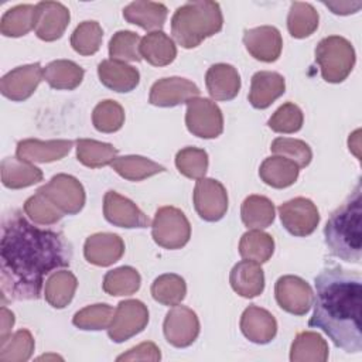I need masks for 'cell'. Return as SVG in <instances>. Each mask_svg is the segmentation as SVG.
I'll use <instances>...</instances> for the list:
<instances>
[{"mask_svg": "<svg viewBox=\"0 0 362 362\" xmlns=\"http://www.w3.org/2000/svg\"><path fill=\"white\" fill-rule=\"evenodd\" d=\"M71 259V245L61 232L38 228L20 211H11L1 222L3 301L40 298L44 277L69 266Z\"/></svg>", "mask_w": 362, "mask_h": 362, "instance_id": "1", "label": "cell"}, {"mask_svg": "<svg viewBox=\"0 0 362 362\" xmlns=\"http://www.w3.org/2000/svg\"><path fill=\"white\" fill-rule=\"evenodd\" d=\"M313 304L310 327L324 331L345 352L362 351V279L359 273L339 266L324 269L315 277Z\"/></svg>", "mask_w": 362, "mask_h": 362, "instance_id": "2", "label": "cell"}, {"mask_svg": "<svg viewBox=\"0 0 362 362\" xmlns=\"http://www.w3.org/2000/svg\"><path fill=\"white\" fill-rule=\"evenodd\" d=\"M362 187L355 189L328 218L324 239L329 252L345 262L361 263L362 259Z\"/></svg>", "mask_w": 362, "mask_h": 362, "instance_id": "3", "label": "cell"}, {"mask_svg": "<svg viewBox=\"0 0 362 362\" xmlns=\"http://www.w3.org/2000/svg\"><path fill=\"white\" fill-rule=\"evenodd\" d=\"M223 17L216 1L197 0L178 7L171 18V34L182 48H195L222 30Z\"/></svg>", "mask_w": 362, "mask_h": 362, "instance_id": "4", "label": "cell"}, {"mask_svg": "<svg viewBox=\"0 0 362 362\" xmlns=\"http://www.w3.org/2000/svg\"><path fill=\"white\" fill-rule=\"evenodd\" d=\"M352 44L339 35L322 38L315 48V62L320 65L324 81L339 83L348 78L355 65Z\"/></svg>", "mask_w": 362, "mask_h": 362, "instance_id": "5", "label": "cell"}, {"mask_svg": "<svg viewBox=\"0 0 362 362\" xmlns=\"http://www.w3.org/2000/svg\"><path fill=\"white\" fill-rule=\"evenodd\" d=\"M154 242L164 249H181L191 238V225L184 212L175 206H161L151 223Z\"/></svg>", "mask_w": 362, "mask_h": 362, "instance_id": "6", "label": "cell"}, {"mask_svg": "<svg viewBox=\"0 0 362 362\" xmlns=\"http://www.w3.org/2000/svg\"><path fill=\"white\" fill-rule=\"evenodd\" d=\"M185 124L197 137L215 139L223 132L222 110L208 98H192L187 102Z\"/></svg>", "mask_w": 362, "mask_h": 362, "instance_id": "7", "label": "cell"}, {"mask_svg": "<svg viewBox=\"0 0 362 362\" xmlns=\"http://www.w3.org/2000/svg\"><path fill=\"white\" fill-rule=\"evenodd\" d=\"M148 322V310L140 300H124L115 308V315L107 328L113 342H124L141 332Z\"/></svg>", "mask_w": 362, "mask_h": 362, "instance_id": "8", "label": "cell"}, {"mask_svg": "<svg viewBox=\"0 0 362 362\" xmlns=\"http://www.w3.org/2000/svg\"><path fill=\"white\" fill-rule=\"evenodd\" d=\"M38 189L48 197L64 215H75L85 205V189L72 175L57 174Z\"/></svg>", "mask_w": 362, "mask_h": 362, "instance_id": "9", "label": "cell"}, {"mask_svg": "<svg viewBox=\"0 0 362 362\" xmlns=\"http://www.w3.org/2000/svg\"><path fill=\"white\" fill-rule=\"evenodd\" d=\"M279 215L286 230L294 236L311 235L320 222V214L314 202L297 197L279 206Z\"/></svg>", "mask_w": 362, "mask_h": 362, "instance_id": "10", "label": "cell"}, {"mask_svg": "<svg viewBox=\"0 0 362 362\" xmlns=\"http://www.w3.org/2000/svg\"><path fill=\"white\" fill-rule=\"evenodd\" d=\"M194 206L197 214L208 222H216L228 211L226 188L214 178H199L194 188Z\"/></svg>", "mask_w": 362, "mask_h": 362, "instance_id": "11", "label": "cell"}, {"mask_svg": "<svg viewBox=\"0 0 362 362\" xmlns=\"http://www.w3.org/2000/svg\"><path fill=\"white\" fill-rule=\"evenodd\" d=\"M277 304L287 313L304 315L310 311L314 293L311 286L298 276H281L274 286Z\"/></svg>", "mask_w": 362, "mask_h": 362, "instance_id": "12", "label": "cell"}, {"mask_svg": "<svg viewBox=\"0 0 362 362\" xmlns=\"http://www.w3.org/2000/svg\"><path fill=\"white\" fill-rule=\"evenodd\" d=\"M164 337L175 348L189 346L199 334L197 314L185 305H174L164 320Z\"/></svg>", "mask_w": 362, "mask_h": 362, "instance_id": "13", "label": "cell"}, {"mask_svg": "<svg viewBox=\"0 0 362 362\" xmlns=\"http://www.w3.org/2000/svg\"><path fill=\"white\" fill-rule=\"evenodd\" d=\"M44 78V68L38 62L17 66L7 72L0 81L1 95L14 102L28 99Z\"/></svg>", "mask_w": 362, "mask_h": 362, "instance_id": "14", "label": "cell"}, {"mask_svg": "<svg viewBox=\"0 0 362 362\" xmlns=\"http://www.w3.org/2000/svg\"><path fill=\"white\" fill-rule=\"evenodd\" d=\"M199 95V88L189 79L170 76L158 79L150 89L148 102L158 107H173L187 103Z\"/></svg>", "mask_w": 362, "mask_h": 362, "instance_id": "15", "label": "cell"}, {"mask_svg": "<svg viewBox=\"0 0 362 362\" xmlns=\"http://www.w3.org/2000/svg\"><path fill=\"white\" fill-rule=\"evenodd\" d=\"M103 215L106 221L119 228H147L150 219L144 215L139 206L129 198L117 194L116 191H107L103 198Z\"/></svg>", "mask_w": 362, "mask_h": 362, "instance_id": "16", "label": "cell"}, {"mask_svg": "<svg viewBox=\"0 0 362 362\" xmlns=\"http://www.w3.org/2000/svg\"><path fill=\"white\" fill-rule=\"evenodd\" d=\"M69 20V10L58 1H40L35 4L34 31L42 41H55L61 38Z\"/></svg>", "mask_w": 362, "mask_h": 362, "instance_id": "17", "label": "cell"}, {"mask_svg": "<svg viewBox=\"0 0 362 362\" xmlns=\"http://www.w3.org/2000/svg\"><path fill=\"white\" fill-rule=\"evenodd\" d=\"M243 44L255 59L262 62H274L281 54L283 38L276 27L260 25L245 30Z\"/></svg>", "mask_w": 362, "mask_h": 362, "instance_id": "18", "label": "cell"}, {"mask_svg": "<svg viewBox=\"0 0 362 362\" xmlns=\"http://www.w3.org/2000/svg\"><path fill=\"white\" fill-rule=\"evenodd\" d=\"M124 253V242L116 233L100 232L90 235L83 246L85 259L95 266L106 267L117 260Z\"/></svg>", "mask_w": 362, "mask_h": 362, "instance_id": "19", "label": "cell"}, {"mask_svg": "<svg viewBox=\"0 0 362 362\" xmlns=\"http://www.w3.org/2000/svg\"><path fill=\"white\" fill-rule=\"evenodd\" d=\"M72 140L25 139L17 143L16 157L28 163H51L64 158L72 148Z\"/></svg>", "mask_w": 362, "mask_h": 362, "instance_id": "20", "label": "cell"}, {"mask_svg": "<svg viewBox=\"0 0 362 362\" xmlns=\"http://www.w3.org/2000/svg\"><path fill=\"white\" fill-rule=\"evenodd\" d=\"M240 331L255 344H267L277 334V322L267 310L257 305H249L242 313Z\"/></svg>", "mask_w": 362, "mask_h": 362, "instance_id": "21", "label": "cell"}, {"mask_svg": "<svg viewBox=\"0 0 362 362\" xmlns=\"http://www.w3.org/2000/svg\"><path fill=\"white\" fill-rule=\"evenodd\" d=\"M286 90L284 78L273 71H259L252 76L249 102L256 109L269 107Z\"/></svg>", "mask_w": 362, "mask_h": 362, "instance_id": "22", "label": "cell"}, {"mask_svg": "<svg viewBox=\"0 0 362 362\" xmlns=\"http://www.w3.org/2000/svg\"><path fill=\"white\" fill-rule=\"evenodd\" d=\"M206 89L214 100H232L240 89V76L229 64H215L205 75Z\"/></svg>", "mask_w": 362, "mask_h": 362, "instance_id": "23", "label": "cell"}, {"mask_svg": "<svg viewBox=\"0 0 362 362\" xmlns=\"http://www.w3.org/2000/svg\"><path fill=\"white\" fill-rule=\"evenodd\" d=\"M98 76L106 88L119 93L133 90L140 82V74L134 66L115 59H103L98 65Z\"/></svg>", "mask_w": 362, "mask_h": 362, "instance_id": "24", "label": "cell"}, {"mask_svg": "<svg viewBox=\"0 0 362 362\" xmlns=\"http://www.w3.org/2000/svg\"><path fill=\"white\" fill-rule=\"evenodd\" d=\"M229 281L235 293L245 298H253L264 288V273L260 263L245 259L232 267Z\"/></svg>", "mask_w": 362, "mask_h": 362, "instance_id": "25", "label": "cell"}, {"mask_svg": "<svg viewBox=\"0 0 362 362\" xmlns=\"http://www.w3.org/2000/svg\"><path fill=\"white\" fill-rule=\"evenodd\" d=\"M168 10L163 3L137 0L123 8V17L127 23L141 27L147 31H161Z\"/></svg>", "mask_w": 362, "mask_h": 362, "instance_id": "26", "label": "cell"}, {"mask_svg": "<svg viewBox=\"0 0 362 362\" xmlns=\"http://www.w3.org/2000/svg\"><path fill=\"white\" fill-rule=\"evenodd\" d=\"M140 55L154 66L170 65L177 57L174 41L163 31H151L140 41Z\"/></svg>", "mask_w": 362, "mask_h": 362, "instance_id": "27", "label": "cell"}, {"mask_svg": "<svg viewBox=\"0 0 362 362\" xmlns=\"http://www.w3.org/2000/svg\"><path fill=\"white\" fill-rule=\"evenodd\" d=\"M42 180V171L33 163L18 157H6L1 161V182L11 189L34 185Z\"/></svg>", "mask_w": 362, "mask_h": 362, "instance_id": "28", "label": "cell"}, {"mask_svg": "<svg viewBox=\"0 0 362 362\" xmlns=\"http://www.w3.org/2000/svg\"><path fill=\"white\" fill-rule=\"evenodd\" d=\"M300 167L281 156H273L264 158L259 168L262 181L273 188H287L293 185L298 178Z\"/></svg>", "mask_w": 362, "mask_h": 362, "instance_id": "29", "label": "cell"}, {"mask_svg": "<svg viewBox=\"0 0 362 362\" xmlns=\"http://www.w3.org/2000/svg\"><path fill=\"white\" fill-rule=\"evenodd\" d=\"M328 359V344L317 332H298L291 344L290 361L293 362H325Z\"/></svg>", "mask_w": 362, "mask_h": 362, "instance_id": "30", "label": "cell"}, {"mask_svg": "<svg viewBox=\"0 0 362 362\" xmlns=\"http://www.w3.org/2000/svg\"><path fill=\"white\" fill-rule=\"evenodd\" d=\"M83 75V68L69 59H57L44 68V79L57 90H72L78 88Z\"/></svg>", "mask_w": 362, "mask_h": 362, "instance_id": "31", "label": "cell"}, {"mask_svg": "<svg viewBox=\"0 0 362 362\" xmlns=\"http://www.w3.org/2000/svg\"><path fill=\"white\" fill-rule=\"evenodd\" d=\"M78 280L69 270L54 272L45 281L44 296L47 303L54 308L66 307L76 291Z\"/></svg>", "mask_w": 362, "mask_h": 362, "instance_id": "32", "label": "cell"}, {"mask_svg": "<svg viewBox=\"0 0 362 362\" xmlns=\"http://www.w3.org/2000/svg\"><path fill=\"white\" fill-rule=\"evenodd\" d=\"M242 222L249 229H264L274 221V205L263 195H249L242 202Z\"/></svg>", "mask_w": 362, "mask_h": 362, "instance_id": "33", "label": "cell"}, {"mask_svg": "<svg viewBox=\"0 0 362 362\" xmlns=\"http://www.w3.org/2000/svg\"><path fill=\"white\" fill-rule=\"evenodd\" d=\"M110 165L120 177L129 181H141L144 178L165 171L164 165L143 156L116 157Z\"/></svg>", "mask_w": 362, "mask_h": 362, "instance_id": "34", "label": "cell"}, {"mask_svg": "<svg viewBox=\"0 0 362 362\" xmlns=\"http://www.w3.org/2000/svg\"><path fill=\"white\" fill-rule=\"evenodd\" d=\"M76 158L86 167L99 168L112 164L117 157V148L109 143H102L92 139H78Z\"/></svg>", "mask_w": 362, "mask_h": 362, "instance_id": "35", "label": "cell"}, {"mask_svg": "<svg viewBox=\"0 0 362 362\" xmlns=\"http://www.w3.org/2000/svg\"><path fill=\"white\" fill-rule=\"evenodd\" d=\"M35 6L18 4L8 8L0 21V31L4 37H21L34 30Z\"/></svg>", "mask_w": 362, "mask_h": 362, "instance_id": "36", "label": "cell"}, {"mask_svg": "<svg viewBox=\"0 0 362 362\" xmlns=\"http://www.w3.org/2000/svg\"><path fill=\"white\" fill-rule=\"evenodd\" d=\"M274 252L273 238L259 229H250L242 235L239 242V253L243 259L264 263Z\"/></svg>", "mask_w": 362, "mask_h": 362, "instance_id": "37", "label": "cell"}, {"mask_svg": "<svg viewBox=\"0 0 362 362\" xmlns=\"http://www.w3.org/2000/svg\"><path fill=\"white\" fill-rule=\"evenodd\" d=\"M317 10L303 1H293L287 16V28L291 37L305 38L310 37L318 28Z\"/></svg>", "mask_w": 362, "mask_h": 362, "instance_id": "38", "label": "cell"}, {"mask_svg": "<svg viewBox=\"0 0 362 362\" xmlns=\"http://www.w3.org/2000/svg\"><path fill=\"white\" fill-rule=\"evenodd\" d=\"M187 294L185 280L175 273L158 276L151 284L153 298L163 305H178Z\"/></svg>", "mask_w": 362, "mask_h": 362, "instance_id": "39", "label": "cell"}, {"mask_svg": "<svg viewBox=\"0 0 362 362\" xmlns=\"http://www.w3.org/2000/svg\"><path fill=\"white\" fill-rule=\"evenodd\" d=\"M141 277L130 266H122L107 272L103 277L102 287L109 296H132L140 288Z\"/></svg>", "mask_w": 362, "mask_h": 362, "instance_id": "40", "label": "cell"}, {"mask_svg": "<svg viewBox=\"0 0 362 362\" xmlns=\"http://www.w3.org/2000/svg\"><path fill=\"white\" fill-rule=\"evenodd\" d=\"M34 338L28 329H18L0 341L1 362H24L31 358L34 351Z\"/></svg>", "mask_w": 362, "mask_h": 362, "instance_id": "41", "label": "cell"}, {"mask_svg": "<svg viewBox=\"0 0 362 362\" xmlns=\"http://www.w3.org/2000/svg\"><path fill=\"white\" fill-rule=\"evenodd\" d=\"M115 315L113 307L105 303L92 304L79 310L74 318L72 324L83 331H100L107 329L112 324Z\"/></svg>", "mask_w": 362, "mask_h": 362, "instance_id": "42", "label": "cell"}, {"mask_svg": "<svg viewBox=\"0 0 362 362\" xmlns=\"http://www.w3.org/2000/svg\"><path fill=\"white\" fill-rule=\"evenodd\" d=\"M103 38V30L98 21H82L71 35L72 48L81 55H93L99 51Z\"/></svg>", "mask_w": 362, "mask_h": 362, "instance_id": "43", "label": "cell"}, {"mask_svg": "<svg viewBox=\"0 0 362 362\" xmlns=\"http://www.w3.org/2000/svg\"><path fill=\"white\" fill-rule=\"evenodd\" d=\"M24 212L37 225H54L64 216V212L58 209L55 204H52V201L40 189L25 201Z\"/></svg>", "mask_w": 362, "mask_h": 362, "instance_id": "44", "label": "cell"}, {"mask_svg": "<svg viewBox=\"0 0 362 362\" xmlns=\"http://www.w3.org/2000/svg\"><path fill=\"white\" fill-rule=\"evenodd\" d=\"M140 41L141 38L139 34L133 31L122 30L115 33L109 41L110 59L120 62H139L141 59L139 49Z\"/></svg>", "mask_w": 362, "mask_h": 362, "instance_id": "45", "label": "cell"}, {"mask_svg": "<svg viewBox=\"0 0 362 362\" xmlns=\"http://www.w3.org/2000/svg\"><path fill=\"white\" fill-rule=\"evenodd\" d=\"M92 123L98 132H117L124 123V110L116 100H102L95 106L92 112Z\"/></svg>", "mask_w": 362, "mask_h": 362, "instance_id": "46", "label": "cell"}, {"mask_svg": "<svg viewBox=\"0 0 362 362\" xmlns=\"http://www.w3.org/2000/svg\"><path fill=\"white\" fill-rule=\"evenodd\" d=\"M175 165L178 171L188 178H204L208 170V154L204 148L185 147L177 153Z\"/></svg>", "mask_w": 362, "mask_h": 362, "instance_id": "47", "label": "cell"}, {"mask_svg": "<svg viewBox=\"0 0 362 362\" xmlns=\"http://www.w3.org/2000/svg\"><path fill=\"white\" fill-rule=\"evenodd\" d=\"M270 150L276 156H281L294 161L300 168L307 167L313 158V151L310 146L305 141L297 139L277 137L273 140Z\"/></svg>", "mask_w": 362, "mask_h": 362, "instance_id": "48", "label": "cell"}, {"mask_svg": "<svg viewBox=\"0 0 362 362\" xmlns=\"http://www.w3.org/2000/svg\"><path fill=\"white\" fill-rule=\"evenodd\" d=\"M303 122H304V116L301 109L291 103L287 102L284 105H281L269 119L267 124L269 127L276 132V133H296L303 127Z\"/></svg>", "mask_w": 362, "mask_h": 362, "instance_id": "49", "label": "cell"}, {"mask_svg": "<svg viewBox=\"0 0 362 362\" xmlns=\"http://www.w3.org/2000/svg\"><path fill=\"white\" fill-rule=\"evenodd\" d=\"M117 361H160L161 354L158 346L154 342H141L137 346L129 349L126 354H122L116 358Z\"/></svg>", "mask_w": 362, "mask_h": 362, "instance_id": "50", "label": "cell"}, {"mask_svg": "<svg viewBox=\"0 0 362 362\" xmlns=\"http://www.w3.org/2000/svg\"><path fill=\"white\" fill-rule=\"evenodd\" d=\"M324 6L331 8L334 14L348 16V14L356 13L362 7V3L361 1H324Z\"/></svg>", "mask_w": 362, "mask_h": 362, "instance_id": "51", "label": "cell"}, {"mask_svg": "<svg viewBox=\"0 0 362 362\" xmlns=\"http://www.w3.org/2000/svg\"><path fill=\"white\" fill-rule=\"evenodd\" d=\"M14 325V314L8 311L4 305L1 307V328H0V339H6L10 335V329Z\"/></svg>", "mask_w": 362, "mask_h": 362, "instance_id": "52", "label": "cell"}, {"mask_svg": "<svg viewBox=\"0 0 362 362\" xmlns=\"http://www.w3.org/2000/svg\"><path fill=\"white\" fill-rule=\"evenodd\" d=\"M359 134H361V130H355L352 134H349V139H348V146H349V150L356 156V158L359 160L361 154H359V148H361V143H359Z\"/></svg>", "mask_w": 362, "mask_h": 362, "instance_id": "53", "label": "cell"}]
</instances>
